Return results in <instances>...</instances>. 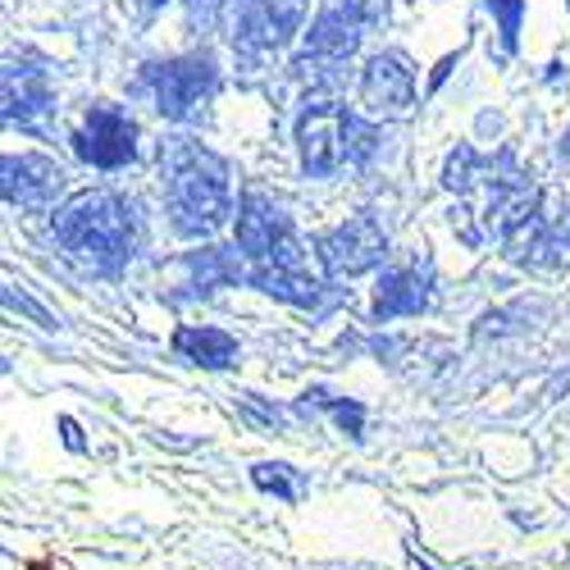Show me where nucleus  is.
Returning a JSON list of instances; mask_svg holds the SVG:
<instances>
[{
    "mask_svg": "<svg viewBox=\"0 0 570 570\" xmlns=\"http://www.w3.org/2000/svg\"><path fill=\"white\" fill-rule=\"evenodd\" d=\"M160 174H165V210L178 237L219 233L233 215V174L219 151H210L197 137H174L160 147Z\"/></svg>",
    "mask_w": 570,
    "mask_h": 570,
    "instance_id": "1",
    "label": "nucleus"
},
{
    "mask_svg": "<svg viewBox=\"0 0 570 570\" xmlns=\"http://www.w3.org/2000/svg\"><path fill=\"white\" fill-rule=\"evenodd\" d=\"M51 237L82 269L119 274L137 252V210L110 187H87L51 210Z\"/></svg>",
    "mask_w": 570,
    "mask_h": 570,
    "instance_id": "2",
    "label": "nucleus"
},
{
    "mask_svg": "<svg viewBox=\"0 0 570 570\" xmlns=\"http://www.w3.org/2000/svg\"><path fill=\"white\" fill-rule=\"evenodd\" d=\"M352 124L356 110H347L328 87L306 91L297 110V160L306 178H334L352 165Z\"/></svg>",
    "mask_w": 570,
    "mask_h": 570,
    "instance_id": "3",
    "label": "nucleus"
},
{
    "mask_svg": "<svg viewBox=\"0 0 570 570\" xmlns=\"http://www.w3.org/2000/svg\"><path fill=\"white\" fill-rule=\"evenodd\" d=\"M233 247L247 265H278V269H306V247L293 228V215L274 206L265 193L247 187L237 197V224H233Z\"/></svg>",
    "mask_w": 570,
    "mask_h": 570,
    "instance_id": "4",
    "label": "nucleus"
},
{
    "mask_svg": "<svg viewBox=\"0 0 570 570\" xmlns=\"http://www.w3.org/2000/svg\"><path fill=\"white\" fill-rule=\"evenodd\" d=\"M141 87L151 91L160 119H169V124H193V119H202V110L215 101L219 69H215L210 56H174V60L147 65V73H141Z\"/></svg>",
    "mask_w": 570,
    "mask_h": 570,
    "instance_id": "5",
    "label": "nucleus"
},
{
    "mask_svg": "<svg viewBox=\"0 0 570 570\" xmlns=\"http://www.w3.org/2000/svg\"><path fill=\"white\" fill-rule=\"evenodd\" d=\"M389 256V228L374 210H356L343 224L315 233V261L328 278H361Z\"/></svg>",
    "mask_w": 570,
    "mask_h": 570,
    "instance_id": "6",
    "label": "nucleus"
},
{
    "mask_svg": "<svg viewBox=\"0 0 570 570\" xmlns=\"http://www.w3.org/2000/svg\"><path fill=\"white\" fill-rule=\"evenodd\" d=\"M69 141H73V156H78L82 165L115 174V169L137 165L141 128H137V119H132L124 106H115V101H97V106L82 115V124L69 132Z\"/></svg>",
    "mask_w": 570,
    "mask_h": 570,
    "instance_id": "7",
    "label": "nucleus"
},
{
    "mask_svg": "<svg viewBox=\"0 0 570 570\" xmlns=\"http://www.w3.org/2000/svg\"><path fill=\"white\" fill-rule=\"evenodd\" d=\"M370 28H374V19H370V10L361 6V0H324V6L315 10V19H311V28L302 32V51L293 56V69L352 60Z\"/></svg>",
    "mask_w": 570,
    "mask_h": 570,
    "instance_id": "8",
    "label": "nucleus"
},
{
    "mask_svg": "<svg viewBox=\"0 0 570 570\" xmlns=\"http://www.w3.org/2000/svg\"><path fill=\"white\" fill-rule=\"evenodd\" d=\"M361 110L379 119H406L415 106V65L406 51H374L361 69Z\"/></svg>",
    "mask_w": 570,
    "mask_h": 570,
    "instance_id": "9",
    "label": "nucleus"
},
{
    "mask_svg": "<svg viewBox=\"0 0 570 570\" xmlns=\"http://www.w3.org/2000/svg\"><path fill=\"white\" fill-rule=\"evenodd\" d=\"M306 14L311 0H247L243 14H237L233 46L252 56H274L306 28Z\"/></svg>",
    "mask_w": 570,
    "mask_h": 570,
    "instance_id": "10",
    "label": "nucleus"
},
{
    "mask_svg": "<svg viewBox=\"0 0 570 570\" xmlns=\"http://www.w3.org/2000/svg\"><path fill=\"white\" fill-rule=\"evenodd\" d=\"M0 174H6V202L19 210H56L65 193V169L46 151H10Z\"/></svg>",
    "mask_w": 570,
    "mask_h": 570,
    "instance_id": "11",
    "label": "nucleus"
},
{
    "mask_svg": "<svg viewBox=\"0 0 570 570\" xmlns=\"http://www.w3.org/2000/svg\"><path fill=\"white\" fill-rule=\"evenodd\" d=\"M430 283H434L430 261H424V265H389V269H379L370 320L389 324V320H402V315H424V311H430Z\"/></svg>",
    "mask_w": 570,
    "mask_h": 570,
    "instance_id": "12",
    "label": "nucleus"
},
{
    "mask_svg": "<svg viewBox=\"0 0 570 570\" xmlns=\"http://www.w3.org/2000/svg\"><path fill=\"white\" fill-rule=\"evenodd\" d=\"M46 110H56L51 73L10 60L6 65V124L37 128V115H46Z\"/></svg>",
    "mask_w": 570,
    "mask_h": 570,
    "instance_id": "13",
    "label": "nucleus"
},
{
    "mask_svg": "<svg viewBox=\"0 0 570 570\" xmlns=\"http://www.w3.org/2000/svg\"><path fill=\"white\" fill-rule=\"evenodd\" d=\"M174 352L187 365H202V370H233L237 356H243L237 338L219 324H178L174 328Z\"/></svg>",
    "mask_w": 570,
    "mask_h": 570,
    "instance_id": "14",
    "label": "nucleus"
},
{
    "mask_svg": "<svg viewBox=\"0 0 570 570\" xmlns=\"http://www.w3.org/2000/svg\"><path fill=\"white\" fill-rule=\"evenodd\" d=\"M247 283L265 297H278L288 306H320V288L324 283L311 278L306 269H278V265H247Z\"/></svg>",
    "mask_w": 570,
    "mask_h": 570,
    "instance_id": "15",
    "label": "nucleus"
},
{
    "mask_svg": "<svg viewBox=\"0 0 570 570\" xmlns=\"http://www.w3.org/2000/svg\"><path fill=\"white\" fill-rule=\"evenodd\" d=\"M252 484H256L261 493L278 498V502H302L306 474H302L297 465H288V461H256V465H252Z\"/></svg>",
    "mask_w": 570,
    "mask_h": 570,
    "instance_id": "16",
    "label": "nucleus"
},
{
    "mask_svg": "<svg viewBox=\"0 0 570 570\" xmlns=\"http://www.w3.org/2000/svg\"><path fill=\"white\" fill-rule=\"evenodd\" d=\"M315 397V406H324L328 415H334V424L347 434V439H361V430H365V406L361 402H347V397H328V393H311Z\"/></svg>",
    "mask_w": 570,
    "mask_h": 570,
    "instance_id": "17",
    "label": "nucleus"
},
{
    "mask_svg": "<svg viewBox=\"0 0 570 570\" xmlns=\"http://www.w3.org/2000/svg\"><path fill=\"white\" fill-rule=\"evenodd\" d=\"M498 19V32H502V46L515 56L520 51V19H525V0H484Z\"/></svg>",
    "mask_w": 570,
    "mask_h": 570,
    "instance_id": "18",
    "label": "nucleus"
},
{
    "mask_svg": "<svg viewBox=\"0 0 570 570\" xmlns=\"http://www.w3.org/2000/svg\"><path fill=\"white\" fill-rule=\"evenodd\" d=\"M6 306H10V311H23V315H28L37 328H46V334H56V328H60V320H56L51 311H46V306H37L32 297H23V293L14 288V283L6 288Z\"/></svg>",
    "mask_w": 570,
    "mask_h": 570,
    "instance_id": "19",
    "label": "nucleus"
},
{
    "mask_svg": "<svg viewBox=\"0 0 570 570\" xmlns=\"http://www.w3.org/2000/svg\"><path fill=\"white\" fill-rule=\"evenodd\" d=\"M60 434H65V448L69 452H82L87 443H82V430H78V420H69V415H60Z\"/></svg>",
    "mask_w": 570,
    "mask_h": 570,
    "instance_id": "20",
    "label": "nucleus"
},
{
    "mask_svg": "<svg viewBox=\"0 0 570 570\" xmlns=\"http://www.w3.org/2000/svg\"><path fill=\"white\" fill-rule=\"evenodd\" d=\"M411 570H439V566H430V561H420V557H411Z\"/></svg>",
    "mask_w": 570,
    "mask_h": 570,
    "instance_id": "21",
    "label": "nucleus"
},
{
    "mask_svg": "<svg viewBox=\"0 0 570 570\" xmlns=\"http://www.w3.org/2000/svg\"><path fill=\"white\" fill-rule=\"evenodd\" d=\"M160 6H169V0H147V10H160Z\"/></svg>",
    "mask_w": 570,
    "mask_h": 570,
    "instance_id": "22",
    "label": "nucleus"
}]
</instances>
